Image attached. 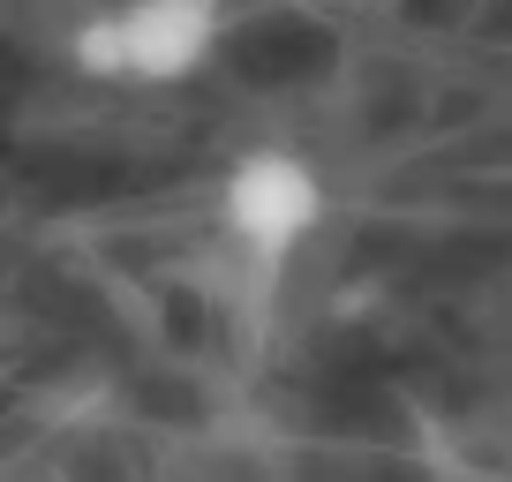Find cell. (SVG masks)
<instances>
[{
	"label": "cell",
	"instance_id": "cell-1",
	"mask_svg": "<svg viewBox=\"0 0 512 482\" xmlns=\"http://www.w3.org/2000/svg\"><path fill=\"white\" fill-rule=\"evenodd\" d=\"M219 0H106L68 31V68L113 91H174L219 61Z\"/></svg>",
	"mask_w": 512,
	"mask_h": 482
},
{
	"label": "cell",
	"instance_id": "cell-3",
	"mask_svg": "<svg viewBox=\"0 0 512 482\" xmlns=\"http://www.w3.org/2000/svg\"><path fill=\"white\" fill-rule=\"evenodd\" d=\"M317 8H354V0H317Z\"/></svg>",
	"mask_w": 512,
	"mask_h": 482
},
{
	"label": "cell",
	"instance_id": "cell-4",
	"mask_svg": "<svg viewBox=\"0 0 512 482\" xmlns=\"http://www.w3.org/2000/svg\"><path fill=\"white\" fill-rule=\"evenodd\" d=\"M219 8H226V0H219Z\"/></svg>",
	"mask_w": 512,
	"mask_h": 482
},
{
	"label": "cell",
	"instance_id": "cell-2",
	"mask_svg": "<svg viewBox=\"0 0 512 482\" xmlns=\"http://www.w3.org/2000/svg\"><path fill=\"white\" fill-rule=\"evenodd\" d=\"M211 219H219L226 249H241L249 264L279 272L287 257H302L309 241L324 234V219H332V181L294 144H249L211 181Z\"/></svg>",
	"mask_w": 512,
	"mask_h": 482
}]
</instances>
